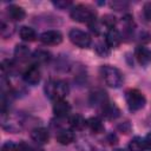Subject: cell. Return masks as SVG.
<instances>
[{
  "label": "cell",
  "instance_id": "cell-1",
  "mask_svg": "<svg viewBox=\"0 0 151 151\" xmlns=\"http://www.w3.org/2000/svg\"><path fill=\"white\" fill-rule=\"evenodd\" d=\"M45 92H46V96L50 99H53V100L57 101V100L64 99V97L67 96V93H68V85L64 80L51 79L45 85Z\"/></svg>",
  "mask_w": 151,
  "mask_h": 151
},
{
  "label": "cell",
  "instance_id": "cell-2",
  "mask_svg": "<svg viewBox=\"0 0 151 151\" xmlns=\"http://www.w3.org/2000/svg\"><path fill=\"white\" fill-rule=\"evenodd\" d=\"M99 73L105 84L110 87H119L123 84V73L114 66L104 65L100 67Z\"/></svg>",
  "mask_w": 151,
  "mask_h": 151
},
{
  "label": "cell",
  "instance_id": "cell-3",
  "mask_svg": "<svg viewBox=\"0 0 151 151\" xmlns=\"http://www.w3.org/2000/svg\"><path fill=\"white\" fill-rule=\"evenodd\" d=\"M72 20L78 22H86L88 25L96 21V12H93L90 7L85 5H77L71 9L70 13Z\"/></svg>",
  "mask_w": 151,
  "mask_h": 151
},
{
  "label": "cell",
  "instance_id": "cell-4",
  "mask_svg": "<svg viewBox=\"0 0 151 151\" xmlns=\"http://www.w3.org/2000/svg\"><path fill=\"white\" fill-rule=\"evenodd\" d=\"M125 99L131 111H138L145 106L146 99L144 94L137 88H130L125 92Z\"/></svg>",
  "mask_w": 151,
  "mask_h": 151
},
{
  "label": "cell",
  "instance_id": "cell-5",
  "mask_svg": "<svg viewBox=\"0 0 151 151\" xmlns=\"http://www.w3.org/2000/svg\"><path fill=\"white\" fill-rule=\"evenodd\" d=\"M68 38L71 42L80 48H86L91 44V37L83 29L79 28H72L68 32Z\"/></svg>",
  "mask_w": 151,
  "mask_h": 151
},
{
  "label": "cell",
  "instance_id": "cell-6",
  "mask_svg": "<svg viewBox=\"0 0 151 151\" xmlns=\"http://www.w3.org/2000/svg\"><path fill=\"white\" fill-rule=\"evenodd\" d=\"M40 41L45 45H58L63 41V34L59 31H54V29H50L44 32L40 35Z\"/></svg>",
  "mask_w": 151,
  "mask_h": 151
},
{
  "label": "cell",
  "instance_id": "cell-7",
  "mask_svg": "<svg viewBox=\"0 0 151 151\" xmlns=\"http://www.w3.org/2000/svg\"><path fill=\"white\" fill-rule=\"evenodd\" d=\"M22 78H24L25 83H27L29 85H37L40 81V71L35 65H32L24 72Z\"/></svg>",
  "mask_w": 151,
  "mask_h": 151
},
{
  "label": "cell",
  "instance_id": "cell-8",
  "mask_svg": "<svg viewBox=\"0 0 151 151\" xmlns=\"http://www.w3.org/2000/svg\"><path fill=\"white\" fill-rule=\"evenodd\" d=\"M134 57L140 65H149L151 63V51L146 47L138 46L134 51Z\"/></svg>",
  "mask_w": 151,
  "mask_h": 151
},
{
  "label": "cell",
  "instance_id": "cell-9",
  "mask_svg": "<svg viewBox=\"0 0 151 151\" xmlns=\"http://www.w3.org/2000/svg\"><path fill=\"white\" fill-rule=\"evenodd\" d=\"M71 111V106L70 104L64 100V99H60V100H57L53 105V113L59 117V118H63V117H66Z\"/></svg>",
  "mask_w": 151,
  "mask_h": 151
},
{
  "label": "cell",
  "instance_id": "cell-10",
  "mask_svg": "<svg viewBox=\"0 0 151 151\" xmlns=\"http://www.w3.org/2000/svg\"><path fill=\"white\" fill-rule=\"evenodd\" d=\"M31 138L38 144H46L50 139L48 131L44 127H35L31 131Z\"/></svg>",
  "mask_w": 151,
  "mask_h": 151
},
{
  "label": "cell",
  "instance_id": "cell-11",
  "mask_svg": "<svg viewBox=\"0 0 151 151\" xmlns=\"http://www.w3.org/2000/svg\"><path fill=\"white\" fill-rule=\"evenodd\" d=\"M101 113H103V116H104L106 119L113 120V119H116V118L119 117L120 111H119V109H118L114 104H112V103H105V104L103 105Z\"/></svg>",
  "mask_w": 151,
  "mask_h": 151
},
{
  "label": "cell",
  "instance_id": "cell-12",
  "mask_svg": "<svg viewBox=\"0 0 151 151\" xmlns=\"http://www.w3.org/2000/svg\"><path fill=\"white\" fill-rule=\"evenodd\" d=\"M105 41H106V45L109 47H118L122 42V37L119 34V32L114 28H110L106 33V37H105Z\"/></svg>",
  "mask_w": 151,
  "mask_h": 151
},
{
  "label": "cell",
  "instance_id": "cell-13",
  "mask_svg": "<svg viewBox=\"0 0 151 151\" xmlns=\"http://www.w3.org/2000/svg\"><path fill=\"white\" fill-rule=\"evenodd\" d=\"M7 14H8V17H9L12 20H14V21H20V20H22V19L25 18V15H26L24 8L20 7V6H17V5H11V6L7 8Z\"/></svg>",
  "mask_w": 151,
  "mask_h": 151
},
{
  "label": "cell",
  "instance_id": "cell-14",
  "mask_svg": "<svg viewBox=\"0 0 151 151\" xmlns=\"http://www.w3.org/2000/svg\"><path fill=\"white\" fill-rule=\"evenodd\" d=\"M73 140H74V133L72 130L65 129V130H60L57 133V142H59L63 145L71 144Z\"/></svg>",
  "mask_w": 151,
  "mask_h": 151
},
{
  "label": "cell",
  "instance_id": "cell-15",
  "mask_svg": "<svg viewBox=\"0 0 151 151\" xmlns=\"http://www.w3.org/2000/svg\"><path fill=\"white\" fill-rule=\"evenodd\" d=\"M107 100V96L103 90H94L91 92L90 101L93 105H104Z\"/></svg>",
  "mask_w": 151,
  "mask_h": 151
},
{
  "label": "cell",
  "instance_id": "cell-16",
  "mask_svg": "<svg viewBox=\"0 0 151 151\" xmlns=\"http://www.w3.org/2000/svg\"><path fill=\"white\" fill-rule=\"evenodd\" d=\"M19 34H20V38L24 40V41H34L35 38H37V33L32 28V27H28V26H22L19 31Z\"/></svg>",
  "mask_w": 151,
  "mask_h": 151
},
{
  "label": "cell",
  "instance_id": "cell-17",
  "mask_svg": "<svg viewBox=\"0 0 151 151\" xmlns=\"http://www.w3.org/2000/svg\"><path fill=\"white\" fill-rule=\"evenodd\" d=\"M87 126H88V129H90L92 132H94V133H100V132L104 131V124H103V122H101L98 117H92V118H90V119L87 120Z\"/></svg>",
  "mask_w": 151,
  "mask_h": 151
},
{
  "label": "cell",
  "instance_id": "cell-18",
  "mask_svg": "<svg viewBox=\"0 0 151 151\" xmlns=\"http://www.w3.org/2000/svg\"><path fill=\"white\" fill-rule=\"evenodd\" d=\"M70 125L74 130H83L87 125V120H85L80 114H73L70 118Z\"/></svg>",
  "mask_w": 151,
  "mask_h": 151
},
{
  "label": "cell",
  "instance_id": "cell-19",
  "mask_svg": "<svg viewBox=\"0 0 151 151\" xmlns=\"http://www.w3.org/2000/svg\"><path fill=\"white\" fill-rule=\"evenodd\" d=\"M29 54H31V51H29V48H28L27 46H25V45H17V46H15L14 55H15L17 59L24 61V60L28 59Z\"/></svg>",
  "mask_w": 151,
  "mask_h": 151
},
{
  "label": "cell",
  "instance_id": "cell-20",
  "mask_svg": "<svg viewBox=\"0 0 151 151\" xmlns=\"http://www.w3.org/2000/svg\"><path fill=\"white\" fill-rule=\"evenodd\" d=\"M144 149H145L144 140L140 139L139 137H134L129 143V150L130 151H144Z\"/></svg>",
  "mask_w": 151,
  "mask_h": 151
},
{
  "label": "cell",
  "instance_id": "cell-21",
  "mask_svg": "<svg viewBox=\"0 0 151 151\" xmlns=\"http://www.w3.org/2000/svg\"><path fill=\"white\" fill-rule=\"evenodd\" d=\"M33 58H34V60L38 61V63H46V61L50 60L51 54H50L48 52L44 51V50H39V51H35V52H34Z\"/></svg>",
  "mask_w": 151,
  "mask_h": 151
},
{
  "label": "cell",
  "instance_id": "cell-22",
  "mask_svg": "<svg viewBox=\"0 0 151 151\" xmlns=\"http://www.w3.org/2000/svg\"><path fill=\"white\" fill-rule=\"evenodd\" d=\"M1 151H22L21 144H14L11 142H7L2 145Z\"/></svg>",
  "mask_w": 151,
  "mask_h": 151
},
{
  "label": "cell",
  "instance_id": "cell-23",
  "mask_svg": "<svg viewBox=\"0 0 151 151\" xmlns=\"http://www.w3.org/2000/svg\"><path fill=\"white\" fill-rule=\"evenodd\" d=\"M101 21H103V24H104L105 26H107L109 28H113V26H114L116 22H117L116 18H114L112 14H106V15H104Z\"/></svg>",
  "mask_w": 151,
  "mask_h": 151
},
{
  "label": "cell",
  "instance_id": "cell-24",
  "mask_svg": "<svg viewBox=\"0 0 151 151\" xmlns=\"http://www.w3.org/2000/svg\"><path fill=\"white\" fill-rule=\"evenodd\" d=\"M13 68H14V63L9 59H6L1 63V70L4 73H11L13 71Z\"/></svg>",
  "mask_w": 151,
  "mask_h": 151
},
{
  "label": "cell",
  "instance_id": "cell-25",
  "mask_svg": "<svg viewBox=\"0 0 151 151\" xmlns=\"http://www.w3.org/2000/svg\"><path fill=\"white\" fill-rule=\"evenodd\" d=\"M110 6H111L113 9H116V11H122V9L126 8V7L129 6V4L125 2V1H112V2L110 4Z\"/></svg>",
  "mask_w": 151,
  "mask_h": 151
},
{
  "label": "cell",
  "instance_id": "cell-26",
  "mask_svg": "<svg viewBox=\"0 0 151 151\" xmlns=\"http://www.w3.org/2000/svg\"><path fill=\"white\" fill-rule=\"evenodd\" d=\"M143 14L146 20L151 21V2H146L143 7Z\"/></svg>",
  "mask_w": 151,
  "mask_h": 151
},
{
  "label": "cell",
  "instance_id": "cell-27",
  "mask_svg": "<svg viewBox=\"0 0 151 151\" xmlns=\"http://www.w3.org/2000/svg\"><path fill=\"white\" fill-rule=\"evenodd\" d=\"M53 5H54L55 7H58V8H60V9H65V8H67L68 6H71L72 2H71V1H54Z\"/></svg>",
  "mask_w": 151,
  "mask_h": 151
},
{
  "label": "cell",
  "instance_id": "cell-28",
  "mask_svg": "<svg viewBox=\"0 0 151 151\" xmlns=\"http://www.w3.org/2000/svg\"><path fill=\"white\" fill-rule=\"evenodd\" d=\"M143 140H144V145H145V149H149V150H151V132H149V133L145 136V138H144Z\"/></svg>",
  "mask_w": 151,
  "mask_h": 151
},
{
  "label": "cell",
  "instance_id": "cell-29",
  "mask_svg": "<svg viewBox=\"0 0 151 151\" xmlns=\"http://www.w3.org/2000/svg\"><path fill=\"white\" fill-rule=\"evenodd\" d=\"M118 129L122 130V132H124V133H129V131H130L131 127H130V124H129L127 122H125V123H123L122 125H119Z\"/></svg>",
  "mask_w": 151,
  "mask_h": 151
},
{
  "label": "cell",
  "instance_id": "cell-30",
  "mask_svg": "<svg viewBox=\"0 0 151 151\" xmlns=\"http://www.w3.org/2000/svg\"><path fill=\"white\" fill-rule=\"evenodd\" d=\"M28 151H44V150H42V149H31V147H29Z\"/></svg>",
  "mask_w": 151,
  "mask_h": 151
},
{
  "label": "cell",
  "instance_id": "cell-31",
  "mask_svg": "<svg viewBox=\"0 0 151 151\" xmlns=\"http://www.w3.org/2000/svg\"><path fill=\"white\" fill-rule=\"evenodd\" d=\"M114 151H124V150H122V149H117V150H114Z\"/></svg>",
  "mask_w": 151,
  "mask_h": 151
}]
</instances>
